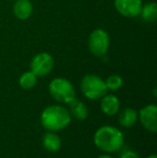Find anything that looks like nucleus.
<instances>
[{
  "instance_id": "1",
  "label": "nucleus",
  "mask_w": 157,
  "mask_h": 158,
  "mask_svg": "<svg viewBox=\"0 0 157 158\" xmlns=\"http://www.w3.org/2000/svg\"><path fill=\"white\" fill-rule=\"evenodd\" d=\"M94 144L98 150L105 154H113L123 148L125 138L121 129L105 125L98 128L94 133Z\"/></svg>"
},
{
  "instance_id": "2",
  "label": "nucleus",
  "mask_w": 157,
  "mask_h": 158,
  "mask_svg": "<svg viewBox=\"0 0 157 158\" xmlns=\"http://www.w3.org/2000/svg\"><path fill=\"white\" fill-rule=\"evenodd\" d=\"M71 116L67 108L60 104H51L46 106L40 115V123L48 131H60L71 124Z\"/></svg>"
},
{
  "instance_id": "3",
  "label": "nucleus",
  "mask_w": 157,
  "mask_h": 158,
  "mask_svg": "<svg viewBox=\"0 0 157 158\" xmlns=\"http://www.w3.org/2000/svg\"><path fill=\"white\" fill-rule=\"evenodd\" d=\"M48 93L51 97L59 103L68 104L76 98L73 84L66 77H54L48 84Z\"/></svg>"
},
{
  "instance_id": "4",
  "label": "nucleus",
  "mask_w": 157,
  "mask_h": 158,
  "mask_svg": "<svg viewBox=\"0 0 157 158\" xmlns=\"http://www.w3.org/2000/svg\"><path fill=\"white\" fill-rule=\"evenodd\" d=\"M80 88L84 97L89 100H99L108 93L105 80L96 74L84 75L80 83Z\"/></svg>"
},
{
  "instance_id": "5",
  "label": "nucleus",
  "mask_w": 157,
  "mask_h": 158,
  "mask_svg": "<svg viewBox=\"0 0 157 158\" xmlns=\"http://www.w3.org/2000/svg\"><path fill=\"white\" fill-rule=\"evenodd\" d=\"M110 44H111V39L109 33L102 28H96L88 35V51L96 57L105 56L109 52Z\"/></svg>"
},
{
  "instance_id": "6",
  "label": "nucleus",
  "mask_w": 157,
  "mask_h": 158,
  "mask_svg": "<svg viewBox=\"0 0 157 158\" xmlns=\"http://www.w3.org/2000/svg\"><path fill=\"white\" fill-rule=\"evenodd\" d=\"M30 71L38 77H46L53 71L55 67L54 57L48 52H41L36 54L30 60Z\"/></svg>"
},
{
  "instance_id": "7",
  "label": "nucleus",
  "mask_w": 157,
  "mask_h": 158,
  "mask_svg": "<svg viewBox=\"0 0 157 158\" xmlns=\"http://www.w3.org/2000/svg\"><path fill=\"white\" fill-rule=\"evenodd\" d=\"M142 4V0H114V8L116 12L126 19L139 17Z\"/></svg>"
},
{
  "instance_id": "8",
  "label": "nucleus",
  "mask_w": 157,
  "mask_h": 158,
  "mask_svg": "<svg viewBox=\"0 0 157 158\" xmlns=\"http://www.w3.org/2000/svg\"><path fill=\"white\" fill-rule=\"evenodd\" d=\"M138 119H140L141 125L150 132L157 131V106L155 103H150L143 106L138 112Z\"/></svg>"
},
{
  "instance_id": "9",
  "label": "nucleus",
  "mask_w": 157,
  "mask_h": 158,
  "mask_svg": "<svg viewBox=\"0 0 157 158\" xmlns=\"http://www.w3.org/2000/svg\"><path fill=\"white\" fill-rule=\"evenodd\" d=\"M12 12L19 21H27L34 13V4L30 0H14Z\"/></svg>"
},
{
  "instance_id": "10",
  "label": "nucleus",
  "mask_w": 157,
  "mask_h": 158,
  "mask_svg": "<svg viewBox=\"0 0 157 158\" xmlns=\"http://www.w3.org/2000/svg\"><path fill=\"white\" fill-rule=\"evenodd\" d=\"M100 109L103 114L108 116H114L121 109V101L118 97L113 94H105L100 99Z\"/></svg>"
},
{
  "instance_id": "11",
  "label": "nucleus",
  "mask_w": 157,
  "mask_h": 158,
  "mask_svg": "<svg viewBox=\"0 0 157 158\" xmlns=\"http://www.w3.org/2000/svg\"><path fill=\"white\" fill-rule=\"evenodd\" d=\"M69 108L68 111L70 113L71 118H74L76 121H85L88 117V108L83 101H81L78 98H74L71 102L68 103Z\"/></svg>"
},
{
  "instance_id": "12",
  "label": "nucleus",
  "mask_w": 157,
  "mask_h": 158,
  "mask_svg": "<svg viewBox=\"0 0 157 158\" xmlns=\"http://www.w3.org/2000/svg\"><path fill=\"white\" fill-rule=\"evenodd\" d=\"M42 145L48 152L56 153L61 148V139L55 131H48L42 138Z\"/></svg>"
},
{
  "instance_id": "13",
  "label": "nucleus",
  "mask_w": 157,
  "mask_h": 158,
  "mask_svg": "<svg viewBox=\"0 0 157 158\" xmlns=\"http://www.w3.org/2000/svg\"><path fill=\"white\" fill-rule=\"evenodd\" d=\"M138 122V111L132 108H126L119 113L118 123L124 128H131Z\"/></svg>"
},
{
  "instance_id": "14",
  "label": "nucleus",
  "mask_w": 157,
  "mask_h": 158,
  "mask_svg": "<svg viewBox=\"0 0 157 158\" xmlns=\"http://www.w3.org/2000/svg\"><path fill=\"white\" fill-rule=\"evenodd\" d=\"M139 16L147 23H154L157 19V4L154 1L142 4Z\"/></svg>"
},
{
  "instance_id": "15",
  "label": "nucleus",
  "mask_w": 157,
  "mask_h": 158,
  "mask_svg": "<svg viewBox=\"0 0 157 158\" xmlns=\"http://www.w3.org/2000/svg\"><path fill=\"white\" fill-rule=\"evenodd\" d=\"M38 83V77L32 71H25L19 77V84L23 89L29 90L32 89Z\"/></svg>"
},
{
  "instance_id": "16",
  "label": "nucleus",
  "mask_w": 157,
  "mask_h": 158,
  "mask_svg": "<svg viewBox=\"0 0 157 158\" xmlns=\"http://www.w3.org/2000/svg\"><path fill=\"white\" fill-rule=\"evenodd\" d=\"M105 86H107L108 90L111 92H116V90L121 89L123 87L124 80L119 74H111L105 80Z\"/></svg>"
},
{
  "instance_id": "17",
  "label": "nucleus",
  "mask_w": 157,
  "mask_h": 158,
  "mask_svg": "<svg viewBox=\"0 0 157 158\" xmlns=\"http://www.w3.org/2000/svg\"><path fill=\"white\" fill-rule=\"evenodd\" d=\"M119 158H140L139 154L132 150H125L121 153Z\"/></svg>"
},
{
  "instance_id": "18",
  "label": "nucleus",
  "mask_w": 157,
  "mask_h": 158,
  "mask_svg": "<svg viewBox=\"0 0 157 158\" xmlns=\"http://www.w3.org/2000/svg\"><path fill=\"white\" fill-rule=\"evenodd\" d=\"M97 158H113V157H112L110 154H105H105L100 155V156H98Z\"/></svg>"
},
{
  "instance_id": "19",
  "label": "nucleus",
  "mask_w": 157,
  "mask_h": 158,
  "mask_svg": "<svg viewBox=\"0 0 157 158\" xmlns=\"http://www.w3.org/2000/svg\"><path fill=\"white\" fill-rule=\"evenodd\" d=\"M145 158H157V156L155 154H152V155H149L147 157H145Z\"/></svg>"
},
{
  "instance_id": "20",
  "label": "nucleus",
  "mask_w": 157,
  "mask_h": 158,
  "mask_svg": "<svg viewBox=\"0 0 157 158\" xmlns=\"http://www.w3.org/2000/svg\"><path fill=\"white\" fill-rule=\"evenodd\" d=\"M8 1H14V0H8Z\"/></svg>"
}]
</instances>
